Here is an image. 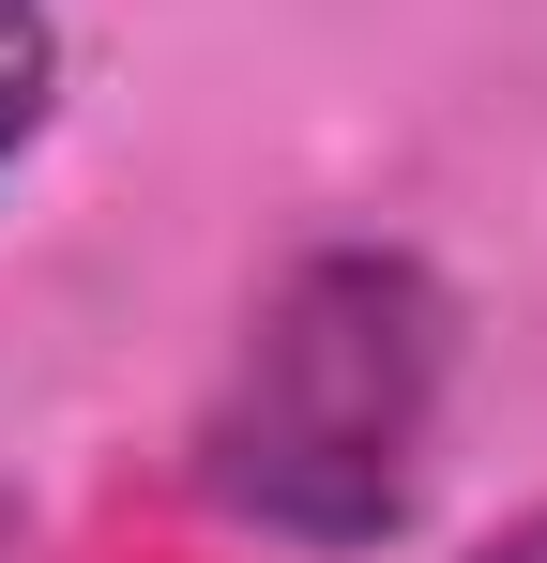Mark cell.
Wrapping results in <instances>:
<instances>
[{"label":"cell","instance_id":"6da1fadb","mask_svg":"<svg viewBox=\"0 0 547 563\" xmlns=\"http://www.w3.org/2000/svg\"><path fill=\"white\" fill-rule=\"evenodd\" d=\"M442 380H456V289L411 244H304L228 351L198 487L259 518L274 549H380L426 503Z\"/></svg>","mask_w":547,"mask_h":563},{"label":"cell","instance_id":"7a4b0ae2","mask_svg":"<svg viewBox=\"0 0 547 563\" xmlns=\"http://www.w3.org/2000/svg\"><path fill=\"white\" fill-rule=\"evenodd\" d=\"M46 92H62V31H46V0H0V168L46 137Z\"/></svg>","mask_w":547,"mask_h":563},{"label":"cell","instance_id":"3957f363","mask_svg":"<svg viewBox=\"0 0 547 563\" xmlns=\"http://www.w3.org/2000/svg\"><path fill=\"white\" fill-rule=\"evenodd\" d=\"M471 563H547V503H533V518H502V533H487Z\"/></svg>","mask_w":547,"mask_h":563}]
</instances>
